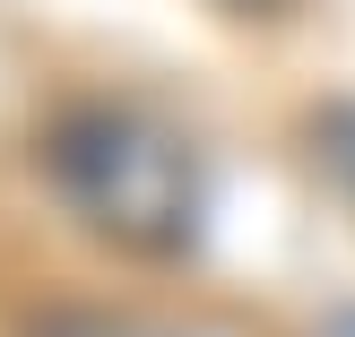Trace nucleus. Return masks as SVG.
Listing matches in <instances>:
<instances>
[{"label":"nucleus","instance_id":"2","mask_svg":"<svg viewBox=\"0 0 355 337\" xmlns=\"http://www.w3.org/2000/svg\"><path fill=\"white\" fill-rule=\"evenodd\" d=\"M26 337H173V329L139 320V311H87V303H69V311H44Z\"/></svg>","mask_w":355,"mask_h":337},{"label":"nucleus","instance_id":"1","mask_svg":"<svg viewBox=\"0 0 355 337\" xmlns=\"http://www.w3.org/2000/svg\"><path fill=\"white\" fill-rule=\"evenodd\" d=\"M44 173L69 217L130 259H182L208 234V165L191 130H173L148 104H69L44 130Z\"/></svg>","mask_w":355,"mask_h":337},{"label":"nucleus","instance_id":"4","mask_svg":"<svg viewBox=\"0 0 355 337\" xmlns=\"http://www.w3.org/2000/svg\"><path fill=\"white\" fill-rule=\"evenodd\" d=\"M312 337H355V303H347V311H329V320L312 329Z\"/></svg>","mask_w":355,"mask_h":337},{"label":"nucleus","instance_id":"5","mask_svg":"<svg viewBox=\"0 0 355 337\" xmlns=\"http://www.w3.org/2000/svg\"><path fill=\"white\" fill-rule=\"evenodd\" d=\"M225 9H286V0H225Z\"/></svg>","mask_w":355,"mask_h":337},{"label":"nucleus","instance_id":"3","mask_svg":"<svg viewBox=\"0 0 355 337\" xmlns=\"http://www.w3.org/2000/svg\"><path fill=\"white\" fill-rule=\"evenodd\" d=\"M312 147H321L329 182H338L347 208H355V104H321V113H312Z\"/></svg>","mask_w":355,"mask_h":337}]
</instances>
